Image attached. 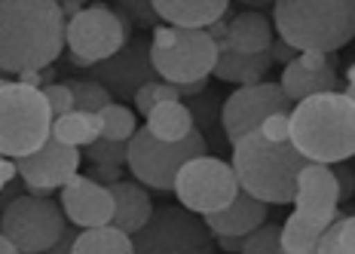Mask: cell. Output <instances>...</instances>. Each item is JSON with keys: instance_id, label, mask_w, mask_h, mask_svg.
Returning <instances> with one entry per match:
<instances>
[{"instance_id": "35", "label": "cell", "mask_w": 355, "mask_h": 254, "mask_svg": "<svg viewBox=\"0 0 355 254\" xmlns=\"http://www.w3.org/2000/svg\"><path fill=\"white\" fill-rule=\"evenodd\" d=\"M297 62L306 71H324V68H331V58L324 56V52H300Z\"/></svg>"}, {"instance_id": "38", "label": "cell", "mask_w": 355, "mask_h": 254, "mask_svg": "<svg viewBox=\"0 0 355 254\" xmlns=\"http://www.w3.org/2000/svg\"><path fill=\"white\" fill-rule=\"evenodd\" d=\"M270 58H276V62H282V65H291L297 56H294V49L288 46L285 40H276L272 43V49H270Z\"/></svg>"}, {"instance_id": "39", "label": "cell", "mask_w": 355, "mask_h": 254, "mask_svg": "<svg viewBox=\"0 0 355 254\" xmlns=\"http://www.w3.org/2000/svg\"><path fill=\"white\" fill-rule=\"evenodd\" d=\"M77 236H80V233H73V230H64V236L55 242V248H53V251H46V254H73Z\"/></svg>"}, {"instance_id": "37", "label": "cell", "mask_w": 355, "mask_h": 254, "mask_svg": "<svg viewBox=\"0 0 355 254\" xmlns=\"http://www.w3.org/2000/svg\"><path fill=\"white\" fill-rule=\"evenodd\" d=\"M43 80H53V71H25V74H19V83H25V86H31V89H40L43 86Z\"/></svg>"}, {"instance_id": "13", "label": "cell", "mask_w": 355, "mask_h": 254, "mask_svg": "<svg viewBox=\"0 0 355 254\" xmlns=\"http://www.w3.org/2000/svg\"><path fill=\"white\" fill-rule=\"evenodd\" d=\"M291 99L279 83H257V86H239L230 99L224 101L220 123L230 144H239L245 135L257 132L272 114H288Z\"/></svg>"}, {"instance_id": "6", "label": "cell", "mask_w": 355, "mask_h": 254, "mask_svg": "<svg viewBox=\"0 0 355 254\" xmlns=\"http://www.w3.org/2000/svg\"><path fill=\"white\" fill-rule=\"evenodd\" d=\"M55 114L43 89L19 80L0 83V153L6 160H25L49 144Z\"/></svg>"}, {"instance_id": "18", "label": "cell", "mask_w": 355, "mask_h": 254, "mask_svg": "<svg viewBox=\"0 0 355 254\" xmlns=\"http://www.w3.org/2000/svg\"><path fill=\"white\" fill-rule=\"evenodd\" d=\"M263 223H266V203L248 196V193H239L230 208L205 218V227H209L211 236H218V239L220 236L245 239V236L254 233L257 227H263Z\"/></svg>"}, {"instance_id": "10", "label": "cell", "mask_w": 355, "mask_h": 254, "mask_svg": "<svg viewBox=\"0 0 355 254\" xmlns=\"http://www.w3.org/2000/svg\"><path fill=\"white\" fill-rule=\"evenodd\" d=\"M3 239L25 254H46L64 236V208L46 196H19L3 205Z\"/></svg>"}, {"instance_id": "22", "label": "cell", "mask_w": 355, "mask_h": 254, "mask_svg": "<svg viewBox=\"0 0 355 254\" xmlns=\"http://www.w3.org/2000/svg\"><path fill=\"white\" fill-rule=\"evenodd\" d=\"M147 132L153 138L166 141V144H178V141H187L193 135V114H190L187 104L181 101H168V104H159L150 117H147Z\"/></svg>"}, {"instance_id": "41", "label": "cell", "mask_w": 355, "mask_h": 254, "mask_svg": "<svg viewBox=\"0 0 355 254\" xmlns=\"http://www.w3.org/2000/svg\"><path fill=\"white\" fill-rule=\"evenodd\" d=\"M242 242H245V239H230V236H220L218 239V245H220V248H227V251H242Z\"/></svg>"}, {"instance_id": "20", "label": "cell", "mask_w": 355, "mask_h": 254, "mask_svg": "<svg viewBox=\"0 0 355 254\" xmlns=\"http://www.w3.org/2000/svg\"><path fill=\"white\" fill-rule=\"evenodd\" d=\"M110 193H114V205H116L114 227H120L129 236L141 233L147 223H150L153 212H157L150 205V196L144 193V187H138L132 181H116V184H110Z\"/></svg>"}, {"instance_id": "27", "label": "cell", "mask_w": 355, "mask_h": 254, "mask_svg": "<svg viewBox=\"0 0 355 254\" xmlns=\"http://www.w3.org/2000/svg\"><path fill=\"white\" fill-rule=\"evenodd\" d=\"M319 254H355V214L340 218L319 239Z\"/></svg>"}, {"instance_id": "34", "label": "cell", "mask_w": 355, "mask_h": 254, "mask_svg": "<svg viewBox=\"0 0 355 254\" xmlns=\"http://www.w3.org/2000/svg\"><path fill=\"white\" fill-rule=\"evenodd\" d=\"M334 178H337V193H340V203H346V199H352L355 193V171L349 166H340L334 169Z\"/></svg>"}, {"instance_id": "31", "label": "cell", "mask_w": 355, "mask_h": 254, "mask_svg": "<svg viewBox=\"0 0 355 254\" xmlns=\"http://www.w3.org/2000/svg\"><path fill=\"white\" fill-rule=\"evenodd\" d=\"M86 156L92 166H114L120 169L123 162H129V144L123 141H107V138H98L92 147H86Z\"/></svg>"}, {"instance_id": "36", "label": "cell", "mask_w": 355, "mask_h": 254, "mask_svg": "<svg viewBox=\"0 0 355 254\" xmlns=\"http://www.w3.org/2000/svg\"><path fill=\"white\" fill-rule=\"evenodd\" d=\"M89 178H95L98 184L110 187V184L120 181V169H114V166H95V169H92V175H89Z\"/></svg>"}, {"instance_id": "12", "label": "cell", "mask_w": 355, "mask_h": 254, "mask_svg": "<svg viewBox=\"0 0 355 254\" xmlns=\"http://www.w3.org/2000/svg\"><path fill=\"white\" fill-rule=\"evenodd\" d=\"M175 193L181 199V208L209 218V214L230 208L242 193V187L233 166H227L218 156H199L181 169L175 181Z\"/></svg>"}, {"instance_id": "14", "label": "cell", "mask_w": 355, "mask_h": 254, "mask_svg": "<svg viewBox=\"0 0 355 254\" xmlns=\"http://www.w3.org/2000/svg\"><path fill=\"white\" fill-rule=\"evenodd\" d=\"M16 162H19L21 181L31 187L34 196H46V193H53V190H62L71 178H77L80 151L49 138V144L43 147V151L25 156V160H16Z\"/></svg>"}, {"instance_id": "43", "label": "cell", "mask_w": 355, "mask_h": 254, "mask_svg": "<svg viewBox=\"0 0 355 254\" xmlns=\"http://www.w3.org/2000/svg\"><path fill=\"white\" fill-rule=\"evenodd\" d=\"M346 80H349V86L355 89V65H349V71H346Z\"/></svg>"}, {"instance_id": "21", "label": "cell", "mask_w": 355, "mask_h": 254, "mask_svg": "<svg viewBox=\"0 0 355 254\" xmlns=\"http://www.w3.org/2000/svg\"><path fill=\"white\" fill-rule=\"evenodd\" d=\"M279 86L285 89L288 99L300 104V101L313 99V95L337 92V71H334V65H331V68H324V71H306L297 58H294L291 65H285Z\"/></svg>"}, {"instance_id": "26", "label": "cell", "mask_w": 355, "mask_h": 254, "mask_svg": "<svg viewBox=\"0 0 355 254\" xmlns=\"http://www.w3.org/2000/svg\"><path fill=\"white\" fill-rule=\"evenodd\" d=\"M202 89H205V83H196V86H172V83H166V80H150L147 86L138 89L135 108H138V114L150 117L153 110L159 108V104L181 101V95H196V92H202Z\"/></svg>"}, {"instance_id": "19", "label": "cell", "mask_w": 355, "mask_h": 254, "mask_svg": "<svg viewBox=\"0 0 355 254\" xmlns=\"http://www.w3.org/2000/svg\"><path fill=\"white\" fill-rule=\"evenodd\" d=\"M218 49H233L242 52V56H263V52L272 49V22L261 12H239V16L230 19L227 43Z\"/></svg>"}, {"instance_id": "30", "label": "cell", "mask_w": 355, "mask_h": 254, "mask_svg": "<svg viewBox=\"0 0 355 254\" xmlns=\"http://www.w3.org/2000/svg\"><path fill=\"white\" fill-rule=\"evenodd\" d=\"M242 254H282V227L263 223L242 242Z\"/></svg>"}, {"instance_id": "2", "label": "cell", "mask_w": 355, "mask_h": 254, "mask_svg": "<svg viewBox=\"0 0 355 254\" xmlns=\"http://www.w3.org/2000/svg\"><path fill=\"white\" fill-rule=\"evenodd\" d=\"M291 144L319 166H340L355 156V101L324 92L300 101L291 114Z\"/></svg>"}, {"instance_id": "9", "label": "cell", "mask_w": 355, "mask_h": 254, "mask_svg": "<svg viewBox=\"0 0 355 254\" xmlns=\"http://www.w3.org/2000/svg\"><path fill=\"white\" fill-rule=\"evenodd\" d=\"M129 19L110 6H86L77 19L68 22V49L71 62L86 68V65H105L116 58L129 43Z\"/></svg>"}, {"instance_id": "33", "label": "cell", "mask_w": 355, "mask_h": 254, "mask_svg": "<svg viewBox=\"0 0 355 254\" xmlns=\"http://www.w3.org/2000/svg\"><path fill=\"white\" fill-rule=\"evenodd\" d=\"M257 132H261L266 141H272V144H288V141H291V117L288 114H272Z\"/></svg>"}, {"instance_id": "23", "label": "cell", "mask_w": 355, "mask_h": 254, "mask_svg": "<svg viewBox=\"0 0 355 254\" xmlns=\"http://www.w3.org/2000/svg\"><path fill=\"white\" fill-rule=\"evenodd\" d=\"M270 52L263 56H242V52L224 49L218 58V80H227V83H239V86H257L263 83V74L270 71Z\"/></svg>"}, {"instance_id": "3", "label": "cell", "mask_w": 355, "mask_h": 254, "mask_svg": "<svg viewBox=\"0 0 355 254\" xmlns=\"http://www.w3.org/2000/svg\"><path fill=\"white\" fill-rule=\"evenodd\" d=\"M233 171L239 178L242 193L261 199L266 205H288L297 199L300 171L309 166V160L297 147L272 144L261 132H251L233 144Z\"/></svg>"}, {"instance_id": "4", "label": "cell", "mask_w": 355, "mask_h": 254, "mask_svg": "<svg viewBox=\"0 0 355 254\" xmlns=\"http://www.w3.org/2000/svg\"><path fill=\"white\" fill-rule=\"evenodd\" d=\"M272 25L294 52L328 56L355 37V0H279Z\"/></svg>"}, {"instance_id": "1", "label": "cell", "mask_w": 355, "mask_h": 254, "mask_svg": "<svg viewBox=\"0 0 355 254\" xmlns=\"http://www.w3.org/2000/svg\"><path fill=\"white\" fill-rule=\"evenodd\" d=\"M68 43V19L55 0L0 3V68L3 74L46 71Z\"/></svg>"}, {"instance_id": "7", "label": "cell", "mask_w": 355, "mask_h": 254, "mask_svg": "<svg viewBox=\"0 0 355 254\" xmlns=\"http://www.w3.org/2000/svg\"><path fill=\"white\" fill-rule=\"evenodd\" d=\"M220 49L209 31H187V28L157 25L150 43L153 71L172 86L205 83L218 68Z\"/></svg>"}, {"instance_id": "5", "label": "cell", "mask_w": 355, "mask_h": 254, "mask_svg": "<svg viewBox=\"0 0 355 254\" xmlns=\"http://www.w3.org/2000/svg\"><path fill=\"white\" fill-rule=\"evenodd\" d=\"M337 205L340 193L334 169L309 162L300 171L294 212L282 223V254H319V239L340 218Z\"/></svg>"}, {"instance_id": "29", "label": "cell", "mask_w": 355, "mask_h": 254, "mask_svg": "<svg viewBox=\"0 0 355 254\" xmlns=\"http://www.w3.org/2000/svg\"><path fill=\"white\" fill-rule=\"evenodd\" d=\"M71 92L73 101H77V110H86V114H101L105 108L114 104L107 86L98 83V80H71Z\"/></svg>"}, {"instance_id": "15", "label": "cell", "mask_w": 355, "mask_h": 254, "mask_svg": "<svg viewBox=\"0 0 355 254\" xmlns=\"http://www.w3.org/2000/svg\"><path fill=\"white\" fill-rule=\"evenodd\" d=\"M62 208L64 218H71V223H77L83 230L110 227L116 212L110 187L98 184L89 175H77L62 187Z\"/></svg>"}, {"instance_id": "40", "label": "cell", "mask_w": 355, "mask_h": 254, "mask_svg": "<svg viewBox=\"0 0 355 254\" xmlns=\"http://www.w3.org/2000/svg\"><path fill=\"white\" fill-rule=\"evenodd\" d=\"M16 175H19V162L16 160H6V156H3V166H0V181H3V187H10Z\"/></svg>"}, {"instance_id": "44", "label": "cell", "mask_w": 355, "mask_h": 254, "mask_svg": "<svg viewBox=\"0 0 355 254\" xmlns=\"http://www.w3.org/2000/svg\"><path fill=\"white\" fill-rule=\"evenodd\" d=\"M343 95H346V99H349V101H355V89H352V86H349V89H346V92H343Z\"/></svg>"}, {"instance_id": "42", "label": "cell", "mask_w": 355, "mask_h": 254, "mask_svg": "<svg viewBox=\"0 0 355 254\" xmlns=\"http://www.w3.org/2000/svg\"><path fill=\"white\" fill-rule=\"evenodd\" d=\"M0 254H25V251H19L10 239H0Z\"/></svg>"}, {"instance_id": "17", "label": "cell", "mask_w": 355, "mask_h": 254, "mask_svg": "<svg viewBox=\"0 0 355 254\" xmlns=\"http://www.w3.org/2000/svg\"><path fill=\"white\" fill-rule=\"evenodd\" d=\"M227 10H230L227 0H157L153 3V12L162 22L187 31H209L227 16Z\"/></svg>"}, {"instance_id": "24", "label": "cell", "mask_w": 355, "mask_h": 254, "mask_svg": "<svg viewBox=\"0 0 355 254\" xmlns=\"http://www.w3.org/2000/svg\"><path fill=\"white\" fill-rule=\"evenodd\" d=\"M105 126L101 114H86V110H73L68 117H58L53 126V138L68 147H92L101 138Z\"/></svg>"}, {"instance_id": "28", "label": "cell", "mask_w": 355, "mask_h": 254, "mask_svg": "<svg viewBox=\"0 0 355 254\" xmlns=\"http://www.w3.org/2000/svg\"><path fill=\"white\" fill-rule=\"evenodd\" d=\"M101 126H105L101 138L123 141V144H129V141L135 138V132H138L135 114H132L129 108H123V104H110V108L101 110Z\"/></svg>"}, {"instance_id": "32", "label": "cell", "mask_w": 355, "mask_h": 254, "mask_svg": "<svg viewBox=\"0 0 355 254\" xmlns=\"http://www.w3.org/2000/svg\"><path fill=\"white\" fill-rule=\"evenodd\" d=\"M43 95H46V101H49V108H53L55 119H58V117H68V114H73V110H77V101H73L71 86L49 83V86H43Z\"/></svg>"}, {"instance_id": "8", "label": "cell", "mask_w": 355, "mask_h": 254, "mask_svg": "<svg viewBox=\"0 0 355 254\" xmlns=\"http://www.w3.org/2000/svg\"><path fill=\"white\" fill-rule=\"evenodd\" d=\"M209 156L205 138L193 132L187 141L166 144V141L153 138L147 129H138L135 138L129 141V169L144 187L153 190H175V181L187 162Z\"/></svg>"}, {"instance_id": "25", "label": "cell", "mask_w": 355, "mask_h": 254, "mask_svg": "<svg viewBox=\"0 0 355 254\" xmlns=\"http://www.w3.org/2000/svg\"><path fill=\"white\" fill-rule=\"evenodd\" d=\"M73 254H135V242L120 227H95L77 236Z\"/></svg>"}, {"instance_id": "11", "label": "cell", "mask_w": 355, "mask_h": 254, "mask_svg": "<svg viewBox=\"0 0 355 254\" xmlns=\"http://www.w3.org/2000/svg\"><path fill=\"white\" fill-rule=\"evenodd\" d=\"M132 242L135 254H214V236L205 221L178 205H159Z\"/></svg>"}, {"instance_id": "16", "label": "cell", "mask_w": 355, "mask_h": 254, "mask_svg": "<svg viewBox=\"0 0 355 254\" xmlns=\"http://www.w3.org/2000/svg\"><path fill=\"white\" fill-rule=\"evenodd\" d=\"M150 71H153L150 46L132 43V46H125L116 58H110V62L101 65V68L95 71V77L105 80L107 86H114L120 95H132V99H135L138 89L150 83Z\"/></svg>"}]
</instances>
